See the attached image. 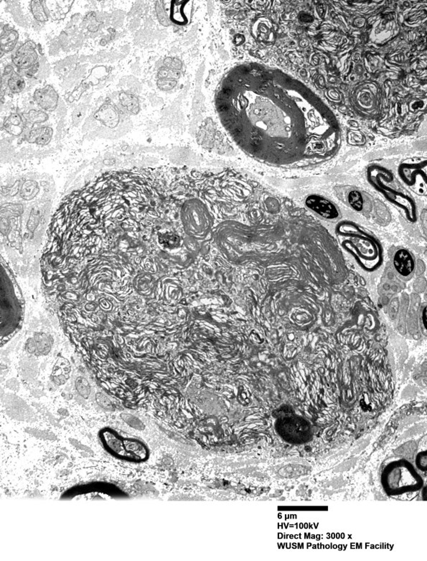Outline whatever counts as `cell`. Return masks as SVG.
Returning a JSON list of instances; mask_svg holds the SVG:
<instances>
[{
	"label": "cell",
	"mask_w": 427,
	"mask_h": 561,
	"mask_svg": "<svg viewBox=\"0 0 427 561\" xmlns=\"http://www.w3.org/2000/svg\"><path fill=\"white\" fill-rule=\"evenodd\" d=\"M96 401L97 402L99 405L101 406L102 408L109 410L114 409V406H113L110 400H109L107 397L105 396L103 394L99 393V392L96 394Z\"/></svg>",
	"instance_id": "obj_23"
},
{
	"label": "cell",
	"mask_w": 427,
	"mask_h": 561,
	"mask_svg": "<svg viewBox=\"0 0 427 561\" xmlns=\"http://www.w3.org/2000/svg\"><path fill=\"white\" fill-rule=\"evenodd\" d=\"M393 266L401 276L408 277L414 270V260L407 249H398L393 257Z\"/></svg>",
	"instance_id": "obj_9"
},
{
	"label": "cell",
	"mask_w": 427,
	"mask_h": 561,
	"mask_svg": "<svg viewBox=\"0 0 427 561\" xmlns=\"http://www.w3.org/2000/svg\"><path fill=\"white\" fill-rule=\"evenodd\" d=\"M283 73L256 64L239 65L222 79L216 108L222 127L245 153L280 160L295 129L297 93Z\"/></svg>",
	"instance_id": "obj_1"
},
{
	"label": "cell",
	"mask_w": 427,
	"mask_h": 561,
	"mask_svg": "<svg viewBox=\"0 0 427 561\" xmlns=\"http://www.w3.org/2000/svg\"><path fill=\"white\" fill-rule=\"evenodd\" d=\"M162 244L168 249H176L180 246V238L177 234H165L162 237Z\"/></svg>",
	"instance_id": "obj_20"
},
{
	"label": "cell",
	"mask_w": 427,
	"mask_h": 561,
	"mask_svg": "<svg viewBox=\"0 0 427 561\" xmlns=\"http://www.w3.org/2000/svg\"><path fill=\"white\" fill-rule=\"evenodd\" d=\"M276 428L281 436L290 443H305L312 436L309 422L294 415L279 419L276 422Z\"/></svg>",
	"instance_id": "obj_2"
},
{
	"label": "cell",
	"mask_w": 427,
	"mask_h": 561,
	"mask_svg": "<svg viewBox=\"0 0 427 561\" xmlns=\"http://www.w3.org/2000/svg\"><path fill=\"white\" fill-rule=\"evenodd\" d=\"M53 135V130L51 127H43L33 129L30 132L28 141L31 143H36L45 145L49 143Z\"/></svg>",
	"instance_id": "obj_12"
},
{
	"label": "cell",
	"mask_w": 427,
	"mask_h": 561,
	"mask_svg": "<svg viewBox=\"0 0 427 561\" xmlns=\"http://www.w3.org/2000/svg\"><path fill=\"white\" fill-rule=\"evenodd\" d=\"M120 100L121 105L127 108L129 112L137 114L139 112V105L135 96L125 92L120 93Z\"/></svg>",
	"instance_id": "obj_14"
},
{
	"label": "cell",
	"mask_w": 427,
	"mask_h": 561,
	"mask_svg": "<svg viewBox=\"0 0 427 561\" xmlns=\"http://www.w3.org/2000/svg\"><path fill=\"white\" fill-rule=\"evenodd\" d=\"M44 2L45 1L39 0H33L31 1V12L34 18L39 22H44L48 20V14L43 4Z\"/></svg>",
	"instance_id": "obj_16"
},
{
	"label": "cell",
	"mask_w": 427,
	"mask_h": 561,
	"mask_svg": "<svg viewBox=\"0 0 427 561\" xmlns=\"http://www.w3.org/2000/svg\"><path fill=\"white\" fill-rule=\"evenodd\" d=\"M7 85L12 92L19 93L25 88V82L23 78L12 69L10 70V77L7 80Z\"/></svg>",
	"instance_id": "obj_13"
},
{
	"label": "cell",
	"mask_w": 427,
	"mask_h": 561,
	"mask_svg": "<svg viewBox=\"0 0 427 561\" xmlns=\"http://www.w3.org/2000/svg\"><path fill=\"white\" fill-rule=\"evenodd\" d=\"M192 10V1H159L156 6L157 14L161 21L163 22L165 18H167L172 23L181 25L188 23Z\"/></svg>",
	"instance_id": "obj_3"
},
{
	"label": "cell",
	"mask_w": 427,
	"mask_h": 561,
	"mask_svg": "<svg viewBox=\"0 0 427 561\" xmlns=\"http://www.w3.org/2000/svg\"><path fill=\"white\" fill-rule=\"evenodd\" d=\"M87 19H88V22H89L88 25V31H91V32H96V31H97L100 23L96 20L95 14H94V13H91V14L87 16Z\"/></svg>",
	"instance_id": "obj_24"
},
{
	"label": "cell",
	"mask_w": 427,
	"mask_h": 561,
	"mask_svg": "<svg viewBox=\"0 0 427 561\" xmlns=\"http://www.w3.org/2000/svg\"><path fill=\"white\" fill-rule=\"evenodd\" d=\"M121 418H122L123 421L129 425L132 428H135V429L142 430L144 428L142 422L139 421L138 418L135 417L129 414H121Z\"/></svg>",
	"instance_id": "obj_22"
},
{
	"label": "cell",
	"mask_w": 427,
	"mask_h": 561,
	"mask_svg": "<svg viewBox=\"0 0 427 561\" xmlns=\"http://www.w3.org/2000/svg\"><path fill=\"white\" fill-rule=\"evenodd\" d=\"M28 120L33 124L45 123L48 120V115L46 112L36 111L34 109H32L28 112Z\"/></svg>",
	"instance_id": "obj_21"
},
{
	"label": "cell",
	"mask_w": 427,
	"mask_h": 561,
	"mask_svg": "<svg viewBox=\"0 0 427 561\" xmlns=\"http://www.w3.org/2000/svg\"><path fill=\"white\" fill-rule=\"evenodd\" d=\"M37 57L36 44L32 40H29L18 48L13 57V61L17 69L28 70L35 65Z\"/></svg>",
	"instance_id": "obj_5"
},
{
	"label": "cell",
	"mask_w": 427,
	"mask_h": 561,
	"mask_svg": "<svg viewBox=\"0 0 427 561\" xmlns=\"http://www.w3.org/2000/svg\"><path fill=\"white\" fill-rule=\"evenodd\" d=\"M305 205L325 219L333 220L339 217V211L335 206L329 200L320 195H309L306 198Z\"/></svg>",
	"instance_id": "obj_4"
},
{
	"label": "cell",
	"mask_w": 427,
	"mask_h": 561,
	"mask_svg": "<svg viewBox=\"0 0 427 561\" xmlns=\"http://www.w3.org/2000/svg\"><path fill=\"white\" fill-rule=\"evenodd\" d=\"M34 99L42 109L51 112L56 109L59 96L53 87L48 85L34 91Z\"/></svg>",
	"instance_id": "obj_7"
},
{
	"label": "cell",
	"mask_w": 427,
	"mask_h": 561,
	"mask_svg": "<svg viewBox=\"0 0 427 561\" xmlns=\"http://www.w3.org/2000/svg\"><path fill=\"white\" fill-rule=\"evenodd\" d=\"M126 450L128 454H133L135 457L144 458L146 455V449L140 442L135 440H127L124 441Z\"/></svg>",
	"instance_id": "obj_15"
},
{
	"label": "cell",
	"mask_w": 427,
	"mask_h": 561,
	"mask_svg": "<svg viewBox=\"0 0 427 561\" xmlns=\"http://www.w3.org/2000/svg\"><path fill=\"white\" fill-rule=\"evenodd\" d=\"M101 441L104 449L112 455L118 458L127 456L125 443L121 438L111 429H104L100 434Z\"/></svg>",
	"instance_id": "obj_6"
},
{
	"label": "cell",
	"mask_w": 427,
	"mask_h": 561,
	"mask_svg": "<svg viewBox=\"0 0 427 561\" xmlns=\"http://www.w3.org/2000/svg\"><path fill=\"white\" fill-rule=\"evenodd\" d=\"M94 118L109 128H115L120 123V112L112 104H103L94 114Z\"/></svg>",
	"instance_id": "obj_8"
},
{
	"label": "cell",
	"mask_w": 427,
	"mask_h": 561,
	"mask_svg": "<svg viewBox=\"0 0 427 561\" xmlns=\"http://www.w3.org/2000/svg\"><path fill=\"white\" fill-rule=\"evenodd\" d=\"M348 200L349 204L353 209L360 211L363 209V199L361 193L357 191L349 193Z\"/></svg>",
	"instance_id": "obj_18"
},
{
	"label": "cell",
	"mask_w": 427,
	"mask_h": 561,
	"mask_svg": "<svg viewBox=\"0 0 427 561\" xmlns=\"http://www.w3.org/2000/svg\"><path fill=\"white\" fill-rule=\"evenodd\" d=\"M25 122L20 114L13 113L10 114L4 122L5 130L13 135H21L25 128Z\"/></svg>",
	"instance_id": "obj_11"
},
{
	"label": "cell",
	"mask_w": 427,
	"mask_h": 561,
	"mask_svg": "<svg viewBox=\"0 0 427 561\" xmlns=\"http://www.w3.org/2000/svg\"><path fill=\"white\" fill-rule=\"evenodd\" d=\"M35 346L37 347L38 351L43 354H46L49 352L51 350V344H50L49 340L48 337L46 336L44 333H37L35 335Z\"/></svg>",
	"instance_id": "obj_19"
},
{
	"label": "cell",
	"mask_w": 427,
	"mask_h": 561,
	"mask_svg": "<svg viewBox=\"0 0 427 561\" xmlns=\"http://www.w3.org/2000/svg\"><path fill=\"white\" fill-rule=\"evenodd\" d=\"M19 39V34L16 31L10 28H4L0 38L1 57L5 53L10 52L16 47Z\"/></svg>",
	"instance_id": "obj_10"
},
{
	"label": "cell",
	"mask_w": 427,
	"mask_h": 561,
	"mask_svg": "<svg viewBox=\"0 0 427 561\" xmlns=\"http://www.w3.org/2000/svg\"><path fill=\"white\" fill-rule=\"evenodd\" d=\"M422 320H423V323L425 325V329H427V309L425 308L423 311V315H422Z\"/></svg>",
	"instance_id": "obj_25"
},
{
	"label": "cell",
	"mask_w": 427,
	"mask_h": 561,
	"mask_svg": "<svg viewBox=\"0 0 427 561\" xmlns=\"http://www.w3.org/2000/svg\"><path fill=\"white\" fill-rule=\"evenodd\" d=\"M75 385L78 393L84 399H88L91 394V386L88 380L84 377H79L76 379Z\"/></svg>",
	"instance_id": "obj_17"
}]
</instances>
